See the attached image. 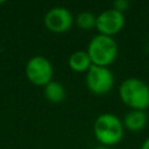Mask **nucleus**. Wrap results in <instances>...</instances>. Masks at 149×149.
Returning <instances> with one entry per match:
<instances>
[{
    "label": "nucleus",
    "instance_id": "f257e3e1",
    "mask_svg": "<svg viewBox=\"0 0 149 149\" xmlns=\"http://www.w3.org/2000/svg\"><path fill=\"white\" fill-rule=\"evenodd\" d=\"M93 133L101 146L111 147L118 144L125 133L122 121L112 113L100 114L93 123Z\"/></svg>",
    "mask_w": 149,
    "mask_h": 149
},
{
    "label": "nucleus",
    "instance_id": "f03ea898",
    "mask_svg": "<svg viewBox=\"0 0 149 149\" xmlns=\"http://www.w3.org/2000/svg\"><path fill=\"white\" fill-rule=\"evenodd\" d=\"M121 101L132 111H144L149 107V86L139 78H127L119 87Z\"/></svg>",
    "mask_w": 149,
    "mask_h": 149
},
{
    "label": "nucleus",
    "instance_id": "7ed1b4c3",
    "mask_svg": "<svg viewBox=\"0 0 149 149\" xmlns=\"http://www.w3.org/2000/svg\"><path fill=\"white\" fill-rule=\"evenodd\" d=\"M86 51L93 65L108 68L118 56V44L113 37L98 34L90 41Z\"/></svg>",
    "mask_w": 149,
    "mask_h": 149
},
{
    "label": "nucleus",
    "instance_id": "20e7f679",
    "mask_svg": "<svg viewBox=\"0 0 149 149\" xmlns=\"http://www.w3.org/2000/svg\"><path fill=\"white\" fill-rule=\"evenodd\" d=\"M113 85L114 76L108 68L92 65L86 72V86L95 95L107 94Z\"/></svg>",
    "mask_w": 149,
    "mask_h": 149
},
{
    "label": "nucleus",
    "instance_id": "39448f33",
    "mask_svg": "<svg viewBox=\"0 0 149 149\" xmlns=\"http://www.w3.org/2000/svg\"><path fill=\"white\" fill-rule=\"evenodd\" d=\"M26 74L31 84L36 86H45L52 79L54 69L45 57L34 56L26 65Z\"/></svg>",
    "mask_w": 149,
    "mask_h": 149
},
{
    "label": "nucleus",
    "instance_id": "423d86ee",
    "mask_svg": "<svg viewBox=\"0 0 149 149\" xmlns=\"http://www.w3.org/2000/svg\"><path fill=\"white\" fill-rule=\"evenodd\" d=\"M125 26V16L123 13H120L113 8L106 9L97 16L95 29L100 35L113 37L118 33L122 30Z\"/></svg>",
    "mask_w": 149,
    "mask_h": 149
},
{
    "label": "nucleus",
    "instance_id": "0eeeda50",
    "mask_svg": "<svg viewBox=\"0 0 149 149\" xmlns=\"http://www.w3.org/2000/svg\"><path fill=\"white\" fill-rule=\"evenodd\" d=\"M73 24V16L65 7H54L44 16V26L48 30L61 34L68 31Z\"/></svg>",
    "mask_w": 149,
    "mask_h": 149
},
{
    "label": "nucleus",
    "instance_id": "6e6552de",
    "mask_svg": "<svg viewBox=\"0 0 149 149\" xmlns=\"http://www.w3.org/2000/svg\"><path fill=\"white\" fill-rule=\"evenodd\" d=\"M148 118L144 111H130L126 114L122 123L123 127L133 133L142 130L147 125Z\"/></svg>",
    "mask_w": 149,
    "mask_h": 149
},
{
    "label": "nucleus",
    "instance_id": "1a4fd4ad",
    "mask_svg": "<svg viewBox=\"0 0 149 149\" xmlns=\"http://www.w3.org/2000/svg\"><path fill=\"white\" fill-rule=\"evenodd\" d=\"M69 66L74 72H87L88 69L93 65L91 62V58L87 54V51L78 50L70 55L69 57Z\"/></svg>",
    "mask_w": 149,
    "mask_h": 149
},
{
    "label": "nucleus",
    "instance_id": "9d476101",
    "mask_svg": "<svg viewBox=\"0 0 149 149\" xmlns=\"http://www.w3.org/2000/svg\"><path fill=\"white\" fill-rule=\"evenodd\" d=\"M65 88L64 86L58 83V81H54L51 80L49 84H47L44 86V97L54 104H59L65 99Z\"/></svg>",
    "mask_w": 149,
    "mask_h": 149
},
{
    "label": "nucleus",
    "instance_id": "9b49d317",
    "mask_svg": "<svg viewBox=\"0 0 149 149\" xmlns=\"http://www.w3.org/2000/svg\"><path fill=\"white\" fill-rule=\"evenodd\" d=\"M97 16L91 12H80L76 16V24L83 30H91L95 28Z\"/></svg>",
    "mask_w": 149,
    "mask_h": 149
},
{
    "label": "nucleus",
    "instance_id": "f8f14e48",
    "mask_svg": "<svg viewBox=\"0 0 149 149\" xmlns=\"http://www.w3.org/2000/svg\"><path fill=\"white\" fill-rule=\"evenodd\" d=\"M129 7V2L127 0H116L113 2V9L120 12V13H123L128 9Z\"/></svg>",
    "mask_w": 149,
    "mask_h": 149
},
{
    "label": "nucleus",
    "instance_id": "ddd939ff",
    "mask_svg": "<svg viewBox=\"0 0 149 149\" xmlns=\"http://www.w3.org/2000/svg\"><path fill=\"white\" fill-rule=\"evenodd\" d=\"M141 149H149V137H147V139L143 141V143H142V146H141Z\"/></svg>",
    "mask_w": 149,
    "mask_h": 149
},
{
    "label": "nucleus",
    "instance_id": "4468645a",
    "mask_svg": "<svg viewBox=\"0 0 149 149\" xmlns=\"http://www.w3.org/2000/svg\"><path fill=\"white\" fill-rule=\"evenodd\" d=\"M94 149H109V148H108V147H105V146H101V144H100V146L95 147Z\"/></svg>",
    "mask_w": 149,
    "mask_h": 149
}]
</instances>
